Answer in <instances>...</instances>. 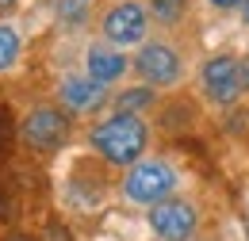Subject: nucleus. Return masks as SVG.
Masks as SVG:
<instances>
[{
    "label": "nucleus",
    "instance_id": "obj_4",
    "mask_svg": "<svg viewBox=\"0 0 249 241\" xmlns=\"http://www.w3.org/2000/svg\"><path fill=\"white\" fill-rule=\"evenodd\" d=\"M134 69L154 88H169V85H177L184 77V61H180V54L169 42H146L138 50V58H134Z\"/></svg>",
    "mask_w": 249,
    "mask_h": 241
},
{
    "label": "nucleus",
    "instance_id": "obj_16",
    "mask_svg": "<svg viewBox=\"0 0 249 241\" xmlns=\"http://www.w3.org/2000/svg\"><path fill=\"white\" fill-rule=\"evenodd\" d=\"M16 4H19V0H0V16H8V12L16 8Z\"/></svg>",
    "mask_w": 249,
    "mask_h": 241
},
{
    "label": "nucleus",
    "instance_id": "obj_17",
    "mask_svg": "<svg viewBox=\"0 0 249 241\" xmlns=\"http://www.w3.org/2000/svg\"><path fill=\"white\" fill-rule=\"evenodd\" d=\"M242 77H246V88H249V58L242 61Z\"/></svg>",
    "mask_w": 249,
    "mask_h": 241
},
{
    "label": "nucleus",
    "instance_id": "obj_8",
    "mask_svg": "<svg viewBox=\"0 0 249 241\" xmlns=\"http://www.w3.org/2000/svg\"><path fill=\"white\" fill-rule=\"evenodd\" d=\"M58 96H62V103L69 107V111H96L100 103H104V96H107V88L104 85H96L92 77H65L62 88H58Z\"/></svg>",
    "mask_w": 249,
    "mask_h": 241
},
{
    "label": "nucleus",
    "instance_id": "obj_10",
    "mask_svg": "<svg viewBox=\"0 0 249 241\" xmlns=\"http://www.w3.org/2000/svg\"><path fill=\"white\" fill-rule=\"evenodd\" d=\"M150 12H154V19L157 23H180L184 19V12H188V0H150Z\"/></svg>",
    "mask_w": 249,
    "mask_h": 241
},
{
    "label": "nucleus",
    "instance_id": "obj_13",
    "mask_svg": "<svg viewBox=\"0 0 249 241\" xmlns=\"http://www.w3.org/2000/svg\"><path fill=\"white\" fill-rule=\"evenodd\" d=\"M115 103H119V111H126V115H138L142 107L154 103V92H150V88H130V92H123Z\"/></svg>",
    "mask_w": 249,
    "mask_h": 241
},
{
    "label": "nucleus",
    "instance_id": "obj_3",
    "mask_svg": "<svg viewBox=\"0 0 249 241\" xmlns=\"http://www.w3.org/2000/svg\"><path fill=\"white\" fill-rule=\"evenodd\" d=\"M203 92H207V100H215V103H234V100H242V92H246V77H242V58H234V54H215V58L203 61Z\"/></svg>",
    "mask_w": 249,
    "mask_h": 241
},
{
    "label": "nucleus",
    "instance_id": "obj_19",
    "mask_svg": "<svg viewBox=\"0 0 249 241\" xmlns=\"http://www.w3.org/2000/svg\"><path fill=\"white\" fill-rule=\"evenodd\" d=\"M8 241H31V238H27V234H16V238H8Z\"/></svg>",
    "mask_w": 249,
    "mask_h": 241
},
{
    "label": "nucleus",
    "instance_id": "obj_18",
    "mask_svg": "<svg viewBox=\"0 0 249 241\" xmlns=\"http://www.w3.org/2000/svg\"><path fill=\"white\" fill-rule=\"evenodd\" d=\"M242 19L249 23V0H242Z\"/></svg>",
    "mask_w": 249,
    "mask_h": 241
},
{
    "label": "nucleus",
    "instance_id": "obj_1",
    "mask_svg": "<svg viewBox=\"0 0 249 241\" xmlns=\"http://www.w3.org/2000/svg\"><path fill=\"white\" fill-rule=\"evenodd\" d=\"M146 146H150V130L138 115L115 111L92 126V150L111 165H134L146 153Z\"/></svg>",
    "mask_w": 249,
    "mask_h": 241
},
{
    "label": "nucleus",
    "instance_id": "obj_2",
    "mask_svg": "<svg viewBox=\"0 0 249 241\" xmlns=\"http://www.w3.org/2000/svg\"><path fill=\"white\" fill-rule=\"evenodd\" d=\"M177 188V172L165 161H134L123 176V195L130 203H161Z\"/></svg>",
    "mask_w": 249,
    "mask_h": 241
},
{
    "label": "nucleus",
    "instance_id": "obj_5",
    "mask_svg": "<svg viewBox=\"0 0 249 241\" xmlns=\"http://www.w3.org/2000/svg\"><path fill=\"white\" fill-rule=\"evenodd\" d=\"M69 138V119L58 107H35L31 115L23 119V142L38 153H54L65 146Z\"/></svg>",
    "mask_w": 249,
    "mask_h": 241
},
{
    "label": "nucleus",
    "instance_id": "obj_7",
    "mask_svg": "<svg viewBox=\"0 0 249 241\" xmlns=\"http://www.w3.org/2000/svg\"><path fill=\"white\" fill-rule=\"evenodd\" d=\"M146 31H150V12H146L142 4H134V0L115 4V8L104 16V38H107L111 46H134V42L146 38Z\"/></svg>",
    "mask_w": 249,
    "mask_h": 241
},
{
    "label": "nucleus",
    "instance_id": "obj_14",
    "mask_svg": "<svg viewBox=\"0 0 249 241\" xmlns=\"http://www.w3.org/2000/svg\"><path fill=\"white\" fill-rule=\"evenodd\" d=\"M8 142H12V119H8V115H0V153L8 150Z\"/></svg>",
    "mask_w": 249,
    "mask_h": 241
},
{
    "label": "nucleus",
    "instance_id": "obj_12",
    "mask_svg": "<svg viewBox=\"0 0 249 241\" xmlns=\"http://www.w3.org/2000/svg\"><path fill=\"white\" fill-rule=\"evenodd\" d=\"M58 19H62L65 27H85L89 0H58Z\"/></svg>",
    "mask_w": 249,
    "mask_h": 241
},
{
    "label": "nucleus",
    "instance_id": "obj_6",
    "mask_svg": "<svg viewBox=\"0 0 249 241\" xmlns=\"http://www.w3.org/2000/svg\"><path fill=\"white\" fill-rule=\"evenodd\" d=\"M196 207L188 203V199H161L150 207V226H154V234L161 241H188L196 234Z\"/></svg>",
    "mask_w": 249,
    "mask_h": 241
},
{
    "label": "nucleus",
    "instance_id": "obj_15",
    "mask_svg": "<svg viewBox=\"0 0 249 241\" xmlns=\"http://www.w3.org/2000/svg\"><path fill=\"white\" fill-rule=\"evenodd\" d=\"M207 4H215V8H242V0H207Z\"/></svg>",
    "mask_w": 249,
    "mask_h": 241
},
{
    "label": "nucleus",
    "instance_id": "obj_11",
    "mask_svg": "<svg viewBox=\"0 0 249 241\" xmlns=\"http://www.w3.org/2000/svg\"><path fill=\"white\" fill-rule=\"evenodd\" d=\"M16 61H19V34L8 27V23H0V73L12 69Z\"/></svg>",
    "mask_w": 249,
    "mask_h": 241
},
{
    "label": "nucleus",
    "instance_id": "obj_9",
    "mask_svg": "<svg viewBox=\"0 0 249 241\" xmlns=\"http://www.w3.org/2000/svg\"><path fill=\"white\" fill-rule=\"evenodd\" d=\"M85 61H89V77H92L96 85H104V88L115 85V81L126 73V58L111 46V42H104V46L96 42V46H89V58H85Z\"/></svg>",
    "mask_w": 249,
    "mask_h": 241
}]
</instances>
